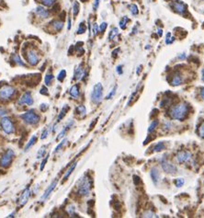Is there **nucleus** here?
Returning <instances> with one entry per match:
<instances>
[{
	"mask_svg": "<svg viewBox=\"0 0 204 218\" xmlns=\"http://www.w3.org/2000/svg\"><path fill=\"white\" fill-rule=\"evenodd\" d=\"M188 113H189V106L186 103H179L171 109L170 116L173 119L183 121L187 117Z\"/></svg>",
	"mask_w": 204,
	"mask_h": 218,
	"instance_id": "obj_1",
	"label": "nucleus"
},
{
	"mask_svg": "<svg viewBox=\"0 0 204 218\" xmlns=\"http://www.w3.org/2000/svg\"><path fill=\"white\" fill-rule=\"evenodd\" d=\"M91 190V181L87 176H84L79 179L77 183V191L82 196H87L90 193Z\"/></svg>",
	"mask_w": 204,
	"mask_h": 218,
	"instance_id": "obj_2",
	"label": "nucleus"
},
{
	"mask_svg": "<svg viewBox=\"0 0 204 218\" xmlns=\"http://www.w3.org/2000/svg\"><path fill=\"white\" fill-rule=\"evenodd\" d=\"M16 89L8 85H4L0 88V101H7L15 95Z\"/></svg>",
	"mask_w": 204,
	"mask_h": 218,
	"instance_id": "obj_3",
	"label": "nucleus"
},
{
	"mask_svg": "<svg viewBox=\"0 0 204 218\" xmlns=\"http://www.w3.org/2000/svg\"><path fill=\"white\" fill-rule=\"evenodd\" d=\"M21 119L28 124H36L40 121V116L38 115L34 110H29L20 115Z\"/></svg>",
	"mask_w": 204,
	"mask_h": 218,
	"instance_id": "obj_4",
	"label": "nucleus"
},
{
	"mask_svg": "<svg viewBox=\"0 0 204 218\" xmlns=\"http://www.w3.org/2000/svg\"><path fill=\"white\" fill-rule=\"evenodd\" d=\"M103 98V86L100 83H98L94 86L93 91L91 93V99L94 103H99Z\"/></svg>",
	"mask_w": 204,
	"mask_h": 218,
	"instance_id": "obj_5",
	"label": "nucleus"
},
{
	"mask_svg": "<svg viewBox=\"0 0 204 218\" xmlns=\"http://www.w3.org/2000/svg\"><path fill=\"white\" fill-rule=\"evenodd\" d=\"M14 155H15L14 151L11 150V149H8V150L2 155L1 158H0V166L2 167H5V169L9 167L10 164L12 163V161H13Z\"/></svg>",
	"mask_w": 204,
	"mask_h": 218,
	"instance_id": "obj_6",
	"label": "nucleus"
},
{
	"mask_svg": "<svg viewBox=\"0 0 204 218\" xmlns=\"http://www.w3.org/2000/svg\"><path fill=\"white\" fill-rule=\"evenodd\" d=\"M0 125H1V128L3 129V131L6 134H12L14 132V125L13 122L10 120V118L8 117H3L1 121H0Z\"/></svg>",
	"mask_w": 204,
	"mask_h": 218,
	"instance_id": "obj_7",
	"label": "nucleus"
},
{
	"mask_svg": "<svg viewBox=\"0 0 204 218\" xmlns=\"http://www.w3.org/2000/svg\"><path fill=\"white\" fill-rule=\"evenodd\" d=\"M27 59H28V62L30 65H36L40 61L39 53H37L36 50L30 49L27 52Z\"/></svg>",
	"mask_w": 204,
	"mask_h": 218,
	"instance_id": "obj_8",
	"label": "nucleus"
},
{
	"mask_svg": "<svg viewBox=\"0 0 204 218\" xmlns=\"http://www.w3.org/2000/svg\"><path fill=\"white\" fill-rule=\"evenodd\" d=\"M161 166H162V169L165 172H167L168 174H176L177 171V167L174 165L170 163V162H168L167 160H162L161 162Z\"/></svg>",
	"mask_w": 204,
	"mask_h": 218,
	"instance_id": "obj_9",
	"label": "nucleus"
},
{
	"mask_svg": "<svg viewBox=\"0 0 204 218\" xmlns=\"http://www.w3.org/2000/svg\"><path fill=\"white\" fill-rule=\"evenodd\" d=\"M191 153L189 151H180L178 152L177 155V160L178 163H185V162H188L191 159Z\"/></svg>",
	"mask_w": 204,
	"mask_h": 218,
	"instance_id": "obj_10",
	"label": "nucleus"
},
{
	"mask_svg": "<svg viewBox=\"0 0 204 218\" xmlns=\"http://www.w3.org/2000/svg\"><path fill=\"white\" fill-rule=\"evenodd\" d=\"M57 182H58V179H54V180H53V181L52 183H51V185L48 187L47 190L45 191V192H44L43 195L42 196V198H41V202H44V201H45L46 199H47V198L51 195V193H52L53 191L54 190V188L56 187Z\"/></svg>",
	"mask_w": 204,
	"mask_h": 218,
	"instance_id": "obj_11",
	"label": "nucleus"
},
{
	"mask_svg": "<svg viewBox=\"0 0 204 218\" xmlns=\"http://www.w3.org/2000/svg\"><path fill=\"white\" fill-rule=\"evenodd\" d=\"M18 104L23 105V104H27V105H32L33 104V98L31 97V94L30 92H26L21 96V98L18 101Z\"/></svg>",
	"mask_w": 204,
	"mask_h": 218,
	"instance_id": "obj_12",
	"label": "nucleus"
},
{
	"mask_svg": "<svg viewBox=\"0 0 204 218\" xmlns=\"http://www.w3.org/2000/svg\"><path fill=\"white\" fill-rule=\"evenodd\" d=\"M35 13L42 18H47L50 16V11L44 8L43 6H38L35 9Z\"/></svg>",
	"mask_w": 204,
	"mask_h": 218,
	"instance_id": "obj_13",
	"label": "nucleus"
},
{
	"mask_svg": "<svg viewBox=\"0 0 204 218\" xmlns=\"http://www.w3.org/2000/svg\"><path fill=\"white\" fill-rule=\"evenodd\" d=\"M173 8L177 12V13L180 14V15H184L185 12H186V10H187V6L185 5L184 3H182V2H176V3H174Z\"/></svg>",
	"mask_w": 204,
	"mask_h": 218,
	"instance_id": "obj_14",
	"label": "nucleus"
},
{
	"mask_svg": "<svg viewBox=\"0 0 204 218\" xmlns=\"http://www.w3.org/2000/svg\"><path fill=\"white\" fill-rule=\"evenodd\" d=\"M150 175H151L153 182H154L155 184H157L159 180H160V173H159V171L156 167H153V169H151Z\"/></svg>",
	"mask_w": 204,
	"mask_h": 218,
	"instance_id": "obj_15",
	"label": "nucleus"
},
{
	"mask_svg": "<svg viewBox=\"0 0 204 218\" xmlns=\"http://www.w3.org/2000/svg\"><path fill=\"white\" fill-rule=\"evenodd\" d=\"M85 70L84 68H83L82 65H79L77 67L75 68V77L74 78L75 80H80L81 78H83V77L85 76Z\"/></svg>",
	"mask_w": 204,
	"mask_h": 218,
	"instance_id": "obj_16",
	"label": "nucleus"
},
{
	"mask_svg": "<svg viewBox=\"0 0 204 218\" xmlns=\"http://www.w3.org/2000/svg\"><path fill=\"white\" fill-rule=\"evenodd\" d=\"M30 196V191L28 188V189H26L24 191V192L22 193V195H21V197L20 199V206H23V205L28 202Z\"/></svg>",
	"mask_w": 204,
	"mask_h": 218,
	"instance_id": "obj_17",
	"label": "nucleus"
},
{
	"mask_svg": "<svg viewBox=\"0 0 204 218\" xmlns=\"http://www.w3.org/2000/svg\"><path fill=\"white\" fill-rule=\"evenodd\" d=\"M12 60L14 61V63L15 64H17L18 65H20V66H23V67H27V65L24 63V62L21 60V58H20V56L18 54H17V53H14V54H12Z\"/></svg>",
	"mask_w": 204,
	"mask_h": 218,
	"instance_id": "obj_18",
	"label": "nucleus"
},
{
	"mask_svg": "<svg viewBox=\"0 0 204 218\" xmlns=\"http://www.w3.org/2000/svg\"><path fill=\"white\" fill-rule=\"evenodd\" d=\"M182 83H183V78L181 77V75L176 74L173 77V79H172V81H171V84L173 86H179Z\"/></svg>",
	"mask_w": 204,
	"mask_h": 218,
	"instance_id": "obj_19",
	"label": "nucleus"
},
{
	"mask_svg": "<svg viewBox=\"0 0 204 218\" xmlns=\"http://www.w3.org/2000/svg\"><path fill=\"white\" fill-rule=\"evenodd\" d=\"M70 95L74 98H77L79 97V86L78 85H74L71 89H70Z\"/></svg>",
	"mask_w": 204,
	"mask_h": 218,
	"instance_id": "obj_20",
	"label": "nucleus"
},
{
	"mask_svg": "<svg viewBox=\"0 0 204 218\" xmlns=\"http://www.w3.org/2000/svg\"><path fill=\"white\" fill-rule=\"evenodd\" d=\"M76 165H77V162H75V163L73 164V165H71L70 166V167L67 169V171H66V173L65 174V176H63V181L65 180H66L67 179H68V177L71 175L72 174V172L75 170V167H76Z\"/></svg>",
	"mask_w": 204,
	"mask_h": 218,
	"instance_id": "obj_21",
	"label": "nucleus"
},
{
	"mask_svg": "<svg viewBox=\"0 0 204 218\" xmlns=\"http://www.w3.org/2000/svg\"><path fill=\"white\" fill-rule=\"evenodd\" d=\"M36 142H37V136H36V135H33L32 137H31V138L30 139V141H29L28 144L26 145V146H25L24 151H25V152L29 151V149H30L31 146H34Z\"/></svg>",
	"mask_w": 204,
	"mask_h": 218,
	"instance_id": "obj_22",
	"label": "nucleus"
},
{
	"mask_svg": "<svg viewBox=\"0 0 204 218\" xmlns=\"http://www.w3.org/2000/svg\"><path fill=\"white\" fill-rule=\"evenodd\" d=\"M53 27L56 32H60V30L63 28V21H62V20L53 21Z\"/></svg>",
	"mask_w": 204,
	"mask_h": 218,
	"instance_id": "obj_23",
	"label": "nucleus"
},
{
	"mask_svg": "<svg viewBox=\"0 0 204 218\" xmlns=\"http://www.w3.org/2000/svg\"><path fill=\"white\" fill-rule=\"evenodd\" d=\"M74 123V122H69L68 124H67V125L65 127V128H63V130H62V132L59 134V135L58 136H57V140H59V139H61V138H63V136H65V134H66V132H67V131H68V129L70 128V127H71V125H72V124Z\"/></svg>",
	"mask_w": 204,
	"mask_h": 218,
	"instance_id": "obj_24",
	"label": "nucleus"
},
{
	"mask_svg": "<svg viewBox=\"0 0 204 218\" xmlns=\"http://www.w3.org/2000/svg\"><path fill=\"white\" fill-rule=\"evenodd\" d=\"M68 110H69V106L68 105H65L63 107V109H62V110H61V113H59V115H58V122H60V121H62V119L63 117L65 116V114L67 113V111H68Z\"/></svg>",
	"mask_w": 204,
	"mask_h": 218,
	"instance_id": "obj_25",
	"label": "nucleus"
},
{
	"mask_svg": "<svg viewBox=\"0 0 204 218\" xmlns=\"http://www.w3.org/2000/svg\"><path fill=\"white\" fill-rule=\"evenodd\" d=\"M53 76L52 74H47L45 76V78H44V82H45L46 86H51L53 83Z\"/></svg>",
	"mask_w": 204,
	"mask_h": 218,
	"instance_id": "obj_26",
	"label": "nucleus"
},
{
	"mask_svg": "<svg viewBox=\"0 0 204 218\" xmlns=\"http://www.w3.org/2000/svg\"><path fill=\"white\" fill-rule=\"evenodd\" d=\"M128 21H129V18L124 16L123 18H122V20H120V27L122 30H125L126 25H127V23H128Z\"/></svg>",
	"mask_w": 204,
	"mask_h": 218,
	"instance_id": "obj_27",
	"label": "nucleus"
},
{
	"mask_svg": "<svg viewBox=\"0 0 204 218\" xmlns=\"http://www.w3.org/2000/svg\"><path fill=\"white\" fill-rule=\"evenodd\" d=\"M76 111H77V113L80 114L82 117L85 116L86 113H87V110H86V107L84 105H79L77 108H76Z\"/></svg>",
	"mask_w": 204,
	"mask_h": 218,
	"instance_id": "obj_28",
	"label": "nucleus"
},
{
	"mask_svg": "<svg viewBox=\"0 0 204 218\" xmlns=\"http://www.w3.org/2000/svg\"><path fill=\"white\" fill-rule=\"evenodd\" d=\"M158 120L156 119V120H154L152 122H151V124H150V126H149V128H148V132L149 133H153L154 131L155 130V128L157 127V125H158Z\"/></svg>",
	"mask_w": 204,
	"mask_h": 218,
	"instance_id": "obj_29",
	"label": "nucleus"
},
{
	"mask_svg": "<svg viewBox=\"0 0 204 218\" xmlns=\"http://www.w3.org/2000/svg\"><path fill=\"white\" fill-rule=\"evenodd\" d=\"M129 8H130V11L131 13L133 15V16H136L138 13H139V10H138V7L135 5V4H132L129 6Z\"/></svg>",
	"mask_w": 204,
	"mask_h": 218,
	"instance_id": "obj_30",
	"label": "nucleus"
},
{
	"mask_svg": "<svg viewBox=\"0 0 204 218\" xmlns=\"http://www.w3.org/2000/svg\"><path fill=\"white\" fill-rule=\"evenodd\" d=\"M165 149V144L163 142H159L158 144H156L154 147V151L155 152H160Z\"/></svg>",
	"mask_w": 204,
	"mask_h": 218,
	"instance_id": "obj_31",
	"label": "nucleus"
},
{
	"mask_svg": "<svg viewBox=\"0 0 204 218\" xmlns=\"http://www.w3.org/2000/svg\"><path fill=\"white\" fill-rule=\"evenodd\" d=\"M79 13V4L77 1H75L73 4V14L74 16H77V14Z\"/></svg>",
	"mask_w": 204,
	"mask_h": 218,
	"instance_id": "obj_32",
	"label": "nucleus"
},
{
	"mask_svg": "<svg viewBox=\"0 0 204 218\" xmlns=\"http://www.w3.org/2000/svg\"><path fill=\"white\" fill-rule=\"evenodd\" d=\"M118 29L117 28H113L112 30H111V32H110V35H109V39L110 40H113L115 37L118 35Z\"/></svg>",
	"mask_w": 204,
	"mask_h": 218,
	"instance_id": "obj_33",
	"label": "nucleus"
},
{
	"mask_svg": "<svg viewBox=\"0 0 204 218\" xmlns=\"http://www.w3.org/2000/svg\"><path fill=\"white\" fill-rule=\"evenodd\" d=\"M185 183V180L183 178H178L175 180V185L177 187V188H180V187H182Z\"/></svg>",
	"mask_w": 204,
	"mask_h": 218,
	"instance_id": "obj_34",
	"label": "nucleus"
},
{
	"mask_svg": "<svg viewBox=\"0 0 204 218\" xmlns=\"http://www.w3.org/2000/svg\"><path fill=\"white\" fill-rule=\"evenodd\" d=\"M86 30H87V28H86V25H84V22L80 23L79 28L77 30V34H83Z\"/></svg>",
	"mask_w": 204,
	"mask_h": 218,
	"instance_id": "obj_35",
	"label": "nucleus"
},
{
	"mask_svg": "<svg viewBox=\"0 0 204 218\" xmlns=\"http://www.w3.org/2000/svg\"><path fill=\"white\" fill-rule=\"evenodd\" d=\"M41 2L42 3V5L45 6V7H51V6L53 5L55 0H41Z\"/></svg>",
	"mask_w": 204,
	"mask_h": 218,
	"instance_id": "obj_36",
	"label": "nucleus"
},
{
	"mask_svg": "<svg viewBox=\"0 0 204 218\" xmlns=\"http://www.w3.org/2000/svg\"><path fill=\"white\" fill-rule=\"evenodd\" d=\"M45 147H42L40 150H39V152H38V154H37V158L39 159V158H42V157H44V155H45Z\"/></svg>",
	"mask_w": 204,
	"mask_h": 218,
	"instance_id": "obj_37",
	"label": "nucleus"
},
{
	"mask_svg": "<svg viewBox=\"0 0 204 218\" xmlns=\"http://www.w3.org/2000/svg\"><path fill=\"white\" fill-rule=\"evenodd\" d=\"M65 76H66V71L65 70H62L60 73H59V75H58V77H57V78H58V80L59 81H62L65 79Z\"/></svg>",
	"mask_w": 204,
	"mask_h": 218,
	"instance_id": "obj_38",
	"label": "nucleus"
},
{
	"mask_svg": "<svg viewBox=\"0 0 204 218\" xmlns=\"http://www.w3.org/2000/svg\"><path fill=\"white\" fill-rule=\"evenodd\" d=\"M66 142H67V139H63V141H62V142L60 143V144H59L58 146H56V148L54 149V151H53V153H56V152H58V151L60 150V149H61V148L63 147V145H65V143H66Z\"/></svg>",
	"mask_w": 204,
	"mask_h": 218,
	"instance_id": "obj_39",
	"label": "nucleus"
},
{
	"mask_svg": "<svg viewBox=\"0 0 204 218\" xmlns=\"http://www.w3.org/2000/svg\"><path fill=\"white\" fill-rule=\"evenodd\" d=\"M170 36H171V34H170V32H168L167 34V39H165V43H167V44H170V43H172L175 41L174 37H171L170 38Z\"/></svg>",
	"mask_w": 204,
	"mask_h": 218,
	"instance_id": "obj_40",
	"label": "nucleus"
},
{
	"mask_svg": "<svg viewBox=\"0 0 204 218\" xmlns=\"http://www.w3.org/2000/svg\"><path fill=\"white\" fill-rule=\"evenodd\" d=\"M91 32H93V35H97V34L98 33V32H99V28H98V24H97V23H94V24H93V29L91 30Z\"/></svg>",
	"mask_w": 204,
	"mask_h": 218,
	"instance_id": "obj_41",
	"label": "nucleus"
},
{
	"mask_svg": "<svg viewBox=\"0 0 204 218\" xmlns=\"http://www.w3.org/2000/svg\"><path fill=\"white\" fill-rule=\"evenodd\" d=\"M144 217H157L155 213H153L151 211H146L144 213Z\"/></svg>",
	"mask_w": 204,
	"mask_h": 218,
	"instance_id": "obj_42",
	"label": "nucleus"
},
{
	"mask_svg": "<svg viewBox=\"0 0 204 218\" xmlns=\"http://www.w3.org/2000/svg\"><path fill=\"white\" fill-rule=\"evenodd\" d=\"M116 89H117V86H114V88L111 89V91L110 92V94L107 96V98H107V99H110V98H111L114 95H115V93H116Z\"/></svg>",
	"mask_w": 204,
	"mask_h": 218,
	"instance_id": "obj_43",
	"label": "nucleus"
},
{
	"mask_svg": "<svg viewBox=\"0 0 204 218\" xmlns=\"http://www.w3.org/2000/svg\"><path fill=\"white\" fill-rule=\"evenodd\" d=\"M107 27H108V23H107V22H102V23L100 24V26H99V30H100V32H104L105 30H106V29H107Z\"/></svg>",
	"mask_w": 204,
	"mask_h": 218,
	"instance_id": "obj_44",
	"label": "nucleus"
},
{
	"mask_svg": "<svg viewBox=\"0 0 204 218\" xmlns=\"http://www.w3.org/2000/svg\"><path fill=\"white\" fill-rule=\"evenodd\" d=\"M48 158H49V155H45V158H44L43 160H42V165H41V170H42L43 169H44V167H45V165H46V163H47V161H48Z\"/></svg>",
	"mask_w": 204,
	"mask_h": 218,
	"instance_id": "obj_45",
	"label": "nucleus"
},
{
	"mask_svg": "<svg viewBox=\"0 0 204 218\" xmlns=\"http://www.w3.org/2000/svg\"><path fill=\"white\" fill-rule=\"evenodd\" d=\"M199 134H200V135L201 136V137L204 138V122L201 123V125L199 128Z\"/></svg>",
	"mask_w": 204,
	"mask_h": 218,
	"instance_id": "obj_46",
	"label": "nucleus"
},
{
	"mask_svg": "<svg viewBox=\"0 0 204 218\" xmlns=\"http://www.w3.org/2000/svg\"><path fill=\"white\" fill-rule=\"evenodd\" d=\"M48 134H49V130L46 129V130L42 133V136H41V139H42V140H43V139H45V138L47 137V136H48Z\"/></svg>",
	"mask_w": 204,
	"mask_h": 218,
	"instance_id": "obj_47",
	"label": "nucleus"
},
{
	"mask_svg": "<svg viewBox=\"0 0 204 218\" xmlns=\"http://www.w3.org/2000/svg\"><path fill=\"white\" fill-rule=\"evenodd\" d=\"M99 6V0H94V5H93V8L94 10H97V8Z\"/></svg>",
	"mask_w": 204,
	"mask_h": 218,
	"instance_id": "obj_48",
	"label": "nucleus"
},
{
	"mask_svg": "<svg viewBox=\"0 0 204 218\" xmlns=\"http://www.w3.org/2000/svg\"><path fill=\"white\" fill-rule=\"evenodd\" d=\"M6 114H7V110H6L5 109H3V108L0 107V116H4V115H6Z\"/></svg>",
	"mask_w": 204,
	"mask_h": 218,
	"instance_id": "obj_49",
	"label": "nucleus"
},
{
	"mask_svg": "<svg viewBox=\"0 0 204 218\" xmlns=\"http://www.w3.org/2000/svg\"><path fill=\"white\" fill-rule=\"evenodd\" d=\"M67 211H68V213L70 214H73V212L75 211V207L74 206H69L68 209H67Z\"/></svg>",
	"mask_w": 204,
	"mask_h": 218,
	"instance_id": "obj_50",
	"label": "nucleus"
},
{
	"mask_svg": "<svg viewBox=\"0 0 204 218\" xmlns=\"http://www.w3.org/2000/svg\"><path fill=\"white\" fill-rule=\"evenodd\" d=\"M41 93H42V94H45V95H48L47 89H46V88H44V86H42V90H41Z\"/></svg>",
	"mask_w": 204,
	"mask_h": 218,
	"instance_id": "obj_51",
	"label": "nucleus"
},
{
	"mask_svg": "<svg viewBox=\"0 0 204 218\" xmlns=\"http://www.w3.org/2000/svg\"><path fill=\"white\" fill-rule=\"evenodd\" d=\"M117 72H118V74L119 75H122V66L120 65H119V66H117Z\"/></svg>",
	"mask_w": 204,
	"mask_h": 218,
	"instance_id": "obj_52",
	"label": "nucleus"
},
{
	"mask_svg": "<svg viewBox=\"0 0 204 218\" xmlns=\"http://www.w3.org/2000/svg\"><path fill=\"white\" fill-rule=\"evenodd\" d=\"M133 179H134V183L137 185L141 180H140V178L139 177H137V176H133Z\"/></svg>",
	"mask_w": 204,
	"mask_h": 218,
	"instance_id": "obj_53",
	"label": "nucleus"
},
{
	"mask_svg": "<svg viewBox=\"0 0 204 218\" xmlns=\"http://www.w3.org/2000/svg\"><path fill=\"white\" fill-rule=\"evenodd\" d=\"M118 52H120V49H116L115 51H113V52H112V55H113V56H116V55L118 54V53H117Z\"/></svg>",
	"mask_w": 204,
	"mask_h": 218,
	"instance_id": "obj_54",
	"label": "nucleus"
},
{
	"mask_svg": "<svg viewBox=\"0 0 204 218\" xmlns=\"http://www.w3.org/2000/svg\"><path fill=\"white\" fill-rule=\"evenodd\" d=\"M97 120H98V119H95V120H94V122H93V123H91V124H90V129L94 128V125L96 124V122H97Z\"/></svg>",
	"mask_w": 204,
	"mask_h": 218,
	"instance_id": "obj_55",
	"label": "nucleus"
},
{
	"mask_svg": "<svg viewBox=\"0 0 204 218\" xmlns=\"http://www.w3.org/2000/svg\"><path fill=\"white\" fill-rule=\"evenodd\" d=\"M67 29L68 30L71 29V18H69V20H68V27H67Z\"/></svg>",
	"mask_w": 204,
	"mask_h": 218,
	"instance_id": "obj_56",
	"label": "nucleus"
},
{
	"mask_svg": "<svg viewBox=\"0 0 204 218\" xmlns=\"http://www.w3.org/2000/svg\"><path fill=\"white\" fill-rule=\"evenodd\" d=\"M163 32V30H162L161 29H158V30H157V32L159 33V36H160V37L163 35V32Z\"/></svg>",
	"mask_w": 204,
	"mask_h": 218,
	"instance_id": "obj_57",
	"label": "nucleus"
},
{
	"mask_svg": "<svg viewBox=\"0 0 204 218\" xmlns=\"http://www.w3.org/2000/svg\"><path fill=\"white\" fill-rule=\"evenodd\" d=\"M178 58H180V59H184V58H185V54H184V53H182L181 55H179V56H178Z\"/></svg>",
	"mask_w": 204,
	"mask_h": 218,
	"instance_id": "obj_58",
	"label": "nucleus"
},
{
	"mask_svg": "<svg viewBox=\"0 0 204 218\" xmlns=\"http://www.w3.org/2000/svg\"><path fill=\"white\" fill-rule=\"evenodd\" d=\"M201 97H202V98H204V88H203V89H201Z\"/></svg>",
	"mask_w": 204,
	"mask_h": 218,
	"instance_id": "obj_59",
	"label": "nucleus"
},
{
	"mask_svg": "<svg viewBox=\"0 0 204 218\" xmlns=\"http://www.w3.org/2000/svg\"><path fill=\"white\" fill-rule=\"evenodd\" d=\"M141 68H142V66H139V67H138V70H137V74H140V71H141Z\"/></svg>",
	"mask_w": 204,
	"mask_h": 218,
	"instance_id": "obj_60",
	"label": "nucleus"
},
{
	"mask_svg": "<svg viewBox=\"0 0 204 218\" xmlns=\"http://www.w3.org/2000/svg\"><path fill=\"white\" fill-rule=\"evenodd\" d=\"M202 77H201V79H202V81H204V69L202 70Z\"/></svg>",
	"mask_w": 204,
	"mask_h": 218,
	"instance_id": "obj_61",
	"label": "nucleus"
},
{
	"mask_svg": "<svg viewBox=\"0 0 204 218\" xmlns=\"http://www.w3.org/2000/svg\"><path fill=\"white\" fill-rule=\"evenodd\" d=\"M81 1H82V2H85V1H87V0H81Z\"/></svg>",
	"mask_w": 204,
	"mask_h": 218,
	"instance_id": "obj_62",
	"label": "nucleus"
},
{
	"mask_svg": "<svg viewBox=\"0 0 204 218\" xmlns=\"http://www.w3.org/2000/svg\"><path fill=\"white\" fill-rule=\"evenodd\" d=\"M203 1H204V0H203Z\"/></svg>",
	"mask_w": 204,
	"mask_h": 218,
	"instance_id": "obj_63",
	"label": "nucleus"
}]
</instances>
